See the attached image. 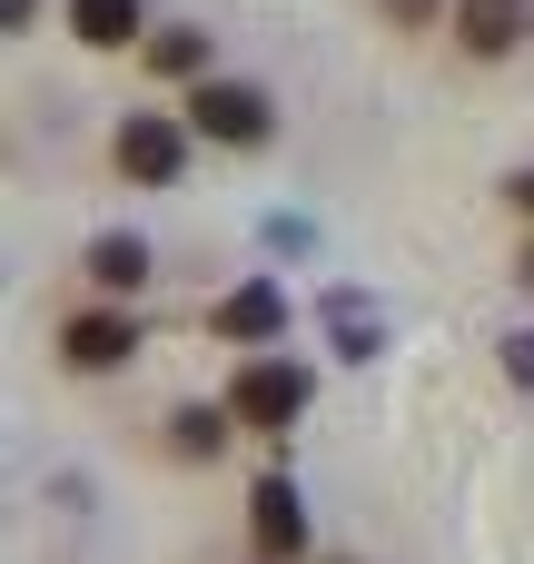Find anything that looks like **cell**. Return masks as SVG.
<instances>
[{"instance_id": "cell-1", "label": "cell", "mask_w": 534, "mask_h": 564, "mask_svg": "<svg viewBox=\"0 0 534 564\" xmlns=\"http://www.w3.org/2000/svg\"><path fill=\"white\" fill-rule=\"evenodd\" d=\"M188 139L268 149V139H277V99H268L258 79H198V89H188Z\"/></svg>"}, {"instance_id": "cell-2", "label": "cell", "mask_w": 534, "mask_h": 564, "mask_svg": "<svg viewBox=\"0 0 534 564\" xmlns=\"http://www.w3.org/2000/svg\"><path fill=\"white\" fill-rule=\"evenodd\" d=\"M307 397H317V377H307L297 357H248V367L228 377V416L258 426V436H287V426L307 416Z\"/></svg>"}, {"instance_id": "cell-3", "label": "cell", "mask_w": 534, "mask_h": 564, "mask_svg": "<svg viewBox=\"0 0 534 564\" xmlns=\"http://www.w3.org/2000/svg\"><path fill=\"white\" fill-rule=\"evenodd\" d=\"M109 159H119V178H139V188H178V169H188V119L129 109L119 139H109Z\"/></svg>"}, {"instance_id": "cell-4", "label": "cell", "mask_w": 534, "mask_h": 564, "mask_svg": "<svg viewBox=\"0 0 534 564\" xmlns=\"http://www.w3.org/2000/svg\"><path fill=\"white\" fill-rule=\"evenodd\" d=\"M208 337H218V347H268V337H287V288H277V278L228 288V297L208 307Z\"/></svg>"}, {"instance_id": "cell-5", "label": "cell", "mask_w": 534, "mask_h": 564, "mask_svg": "<svg viewBox=\"0 0 534 564\" xmlns=\"http://www.w3.org/2000/svg\"><path fill=\"white\" fill-rule=\"evenodd\" d=\"M59 357H69L79 377H109V367L139 357V317H119V307H79V317H59Z\"/></svg>"}, {"instance_id": "cell-6", "label": "cell", "mask_w": 534, "mask_h": 564, "mask_svg": "<svg viewBox=\"0 0 534 564\" xmlns=\"http://www.w3.org/2000/svg\"><path fill=\"white\" fill-rule=\"evenodd\" d=\"M248 535H258V555H268V564L307 555V506H297L287 476H258V496H248Z\"/></svg>"}, {"instance_id": "cell-7", "label": "cell", "mask_w": 534, "mask_h": 564, "mask_svg": "<svg viewBox=\"0 0 534 564\" xmlns=\"http://www.w3.org/2000/svg\"><path fill=\"white\" fill-rule=\"evenodd\" d=\"M525 30H534V0H456V40L476 59H505Z\"/></svg>"}, {"instance_id": "cell-8", "label": "cell", "mask_w": 534, "mask_h": 564, "mask_svg": "<svg viewBox=\"0 0 534 564\" xmlns=\"http://www.w3.org/2000/svg\"><path fill=\"white\" fill-rule=\"evenodd\" d=\"M79 268H89V288H99V297H139V288H149V238L109 228V238H89V258H79Z\"/></svg>"}, {"instance_id": "cell-9", "label": "cell", "mask_w": 534, "mask_h": 564, "mask_svg": "<svg viewBox=\"0 0 534 564\" xmlns=\"http://www.w3.org/2000/svg\"><path fill=\"white\" fill-rule=\"evenodd\" d=\"M228 426H238V416H228V397H218V406H178V416H168V456H188V466H218Z\"/></svg>"}, {"instance_id": "cell-10", "label": "cell", "mask_w": 534, "mask_h": 564, "mask_svg": "<svg viewBox=\"0 0 534 564\" xmlns=\"http://www.w3.org/2000/svg\"><path fill=\"white\" fill-rule=\"evenodd\" d=\"M69 30L89 50H129L139 40V0H69Z\"/></svg>"}, {"instance_id": "cell-11", "label": "cell", "mask_w": 534, "mask_h": 564, "mask_svg": "<svg viewBox=\"0 0 534 564\" xmlns=\"http://www.w3.org/2000/svg\"><path fill=\"white\" fill-rule=\"evenodd\" d=\"M327 327H337V357H347V367H367V357H377V337H386V327H377V307H357V288H337V297H327Z\"/></svg>"}, {"instance_id": "cell-12", "label": "cell", "mask_w": 534, "mask_h": 564, "mask_svg": "<svg viewBox=\"0 0 534 564\" xmlns=\"http://www.w3.org/2000/svg\"><path fill=\"white\" fill-rule=\"evenodd\" d=\"M149 69H159V79H218V69H208V30H159V40H149Z\"/></svg>"}, {"instance_id": "cell-13", "label": "cell", "mask_w": 534, "mask_h": 564, "mask_svg": "<svg viewBox=\"0 0 534 564\" xmlns=\"http://www.w3.org/2000/svg\"><path fill=\"white\" fill-rule=\"evenodd\" d=\"M377 10H386L396 30H436V20H446V0H377Z\"/></svg>"}, {"instance_id": "cell-14", "label": "cell", "mask_w": 534, "mask_h": 564, "mask_svg": "<svg viewBox=\"0 0 534 564\" xmlns=\"http://www.w3.org/2000/svg\"><path fill=\"white\" fill-rule=\"evenodd\" d=\"M505 377L534 397V327H515V337H505Z\"/></svg>"}, {"instance_id": "cell-15", "label": "cell", "mask_w": 534, "mask_h": 564, "mask_svg": "<svg viewBox=\"0 0 534 564\" xmlns=\"http://www.w3.org/2000/svg\"><path fill=\"white\" fill-rule=\"evenodd\" d=\"M40 20V0H0V30H30Z\"/></svg>"}, {"instance_id": "cell-16", "label": "cell", "mask_w": 534, "mask_h": 564, "mask_svg": "<svg viewBox=\"0 0 534 564\" xmlns=\"http://www.w3.org/2000/svg\"><path fill=\"white\" fill-rule=\"evenodd\" d=\"M515 208H525V218H534V169H525V178H515Z\"/></svg>"}, {"instance_id": "cell-17", "label": "cell", "mask_w": 534, "mask_h": 564, "mask_svg": "<svg viewBox=\"0 0 534 564\" xmlns=\"http://www.w3.org/2000/svg\"><path fill=\"white\" fill-rule=\"evenodd\" d=\"M515 278H525V288H534V238H525V258H515Z\"/></svg>"}, {"instance_id": "cell-18", "label": "cell", "mask_w": 534, "mask_h": 564, "mask_svg": "<svg viewBox=\"0 0 534 564\" xmlns=\"http://www.w3.org/2000/svg\"><path fill=\"white\" fill-rule=\"evenodd\" d=\"M327 564H347V555H327Z\"/></svg>"}]
</instances>
